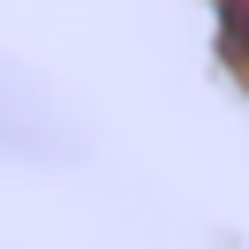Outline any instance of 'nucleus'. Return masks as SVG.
Listing matches in <instances>:
<instances>
[{
    "label": "nucleus",
    "instance_id": "nucleus-1",
    "mask_svg": "<svg viewBox=\"0 0 249 249\" xmlns=\"http://www.w3.org/2000/svg\"><path fill=\"white\" fill-rule=\"evenodd\" d=\"M0 151H16V159H61V151H76L61 106H53L23 68H8V61H0Z\"/></svg>",
    "mask_w": 249,
    "mask_h": 249
},
{
    "label": "nucleus",
    "instance_id": "nucleus-2",
    "mask_svg": "<svg viewBox=\"0 0 249 249\" xmlns=\"http://www.w3.org/2000/svg\"><path fill=\"white\" fill-rule=\"evenodd\" d=\"M227 8V46H234V61H249V0H219Z\"/></svg>",
    "mask_w": 249,
    "mask_h": 249
}]
</instances>
